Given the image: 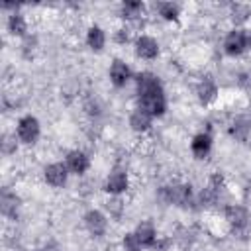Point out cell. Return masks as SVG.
Here are the masks:
<instances>
[{
    "label": "cell",
    "mask_w": 251,
    "mask_h": 251,
    "mask_svg": "<svg viewBox=\"0 0 251 251\" xmlns=\"http://www.w3.org/2000/svg\"><path fill=\"white\" fill-rule=\"evenodd\" d=\"M86 45L92 51H102L104 45H106V33H104V29L98 27V25H90L88 31H86Z\"/></svg>",
    "instance_id": "obj_16"
},
{
    "label": "cell",
    "mask_w": 251,
    "mask_h": 251,
    "mask_svg": "<svg viewBox=\"0 0 251 251\" xmlns=\"http://www.w3.org/2000/svg\"><path fill=\"white\" fill-rule=\"evenodd\" d=\"M18 141L20 139H16V133L14 135H4V141H2V151H4V155H12V153H16L18 151Z\"/></svg>",
    "instance_id": "obj_22"
},
{
    "label": "cell",
    "mask_w": 251,
    "mask_h": 251,
    "mask_svg": "<svg viewBox=\"0 0 251 251\" xmlns=\"http://www.w3.org/2000/svg\"><path fill=\"white\" fill-rule=\"evenodd\" d=\"M108 76H110V82H112L114 86L122 88V86H126V84L129 82V78H131V69H129V65H127L126 61L116 59V61H112V65H110Z\"/></svg>",
    "instance_id": "obj_9"
},
{
    "label": "cell",
    "mask_w": 251,
    "mask_h": 251,
    "mask_svg": "<svg viewBox=\"0 0 251 251\" xmlns=\"http://www.w3.org/2000/svg\"><path fill=\"white\" fill-rule=\"evenodd\" d=\"M151 116L147 112H143L141 108H135L131 114H129V127L137 133H145L149 127H151Z\"/></svg>",
    "instance_id": "obj_14"
},
{
    "label": "cell",
    "mask_w": 251,
    "mask_h": 251,
    "mask_svg": "<svg viewBox=\"0 0 251 251\" xmlns=\"http://www.w3.org/2000/svg\"><path fill=\"white\" fill-rule=\"evenodd\" d=\"M247 49H251V29H241V27H233L226 39H224V51L229 57H239L241 53H245Z\"/></svg>",
    "instance_id": "obj_1"
},
{
    "label": "cell",
    "mask_w": 251,
    "mask_h": 251,
    "mask_svg": "<svg viewBox=\"0 0 251 251\" xmlns=\"http://www.w3.org/2000/svg\"><path fill=\"white\" fill-rule=\"evenodd\" d=\"M124 208H126V204H124V200L120 196H110L106 200V210L110 212V216H122Z\"/></svg>",
    "instance_id": "obj_20"
},
{
    "label": "cell",
    "mask_w": 251,
    "mask_h": 251,
    "mask_svg": "<svg viewBox=\"0 0 251 251\" xmlns=\"http://www.w3.org/2000/svg\"><path fill=\"white\" fill-rule=\"evenodd\" d=\"M39 251H57V247H53V245H43Z\"/></svg>",
    "instance_id": "obj_24"
},
{
    "label": "cell",
    "mask_w": 251,
    "mask_h": 251,
    "mask_svg": "<svg viewBox=\"0 0 251 251\" xmlns=\"http://www.w3.org/2000/svg\"><path fill=\"white\" fill-rule=\"evenodd\" d=\"M190 151H192L194 159H206L212 151V135L208 131L196 133L190 141Z\"/></svg>",
    "instance_id": "obj_11"
},
{
    "label": "cell",
    "mask_w": 251,
    "mask_h": 251,
    "mask_svg": "<svg viewBox=\"0 0 251 251\" xmlns=\"http://www.w3.org/2000/svg\"><path fill=\"white\" fill-rule=\"evenodd\" d=\"M122 247H124V251H141V243L137 241V237H135L133 231L124 235V239H122Z\"/></svg>",
    "instance_id": "obj_21"
},
{
    "label": "cell",
    "mask_w": 251,
    "mask_h": 251,
    "mask_svg": "<svg viewBox=\"0 0 251 251\" xmlns=\"http://www.w3.org/2000/svg\"><path fill=\"white\" fill-rule=\"evenodd\" d=\"M143 8H145V6H143L141 2L127 0V2H124V4H122V16H124V18H127V20H137V18H141Z\"/></svg>",
    "instance_id": "obj_19"
},
{
    "label": "cell",
    "mask_w": 251,
    "mask_h": 251,
    "mask_svg": "<svg viewBox=\"0 0 251 251\" xmlns=\"http://www.w3.org/2000/svg\"><path fill=\"white\" fill-rule=\"evenodd\" d=\"M43 178L49 186L53 188H61L67 184V178H69V169L65 163H49L45 169H43Z\"/></svg>",
    "instance_id": "obj_6"
},
{
    "label": "cell",
    "mask_w": 251,
    "mask_h": 251,
    "mask_svg": "<svg viewBox=\"0 0 251 251\" xmlns=\"http://www.w3.org/2000/svg\"><path fill=\"white\" fill-rule=\"evenodd\" d=\"M129 37H131V29H129L127 25H122V27H118V29L114 31V39H116V43H120V45H126V43L129 41Z\"/></svg>",
    "instance_id": "obj_23"
},
{
    "label": "cell",
    "mask_w": 251,
    "mask_h": 251,
    "mask_svg": "<svg viewBox=\"0 0 251 251\" xmlns=\"http://www.w3.org/2000/svg\"><path fill=\"white\" fill-rule=\"evenodd\" d=\"M84 226L94 237H100L108 229V220L100 210H90L84 214Z\"/></svg>",
    "instance_id": "obj_10"
},
{
    "label": "cell",
    "mask_w": 251,
    "mask_h": 251,
    "mask_svg": "<svg viewBox=\"0 0 251 251\" xmlns=\"http://www.w3.org/2000/svg\"><path fill=\"white\" fill-rule=\"evenodd\" d=\"M224 218H226V222H227L229 226H233V227H243V226L247 224V220H249V214H247V210H245L243 206L229 204V206H226V210H224Z\"/></svg>",
    "instance_id": "obj_13"
},
{
    "label": "cell",
    "mask_w": 251,
    "mask_h": 251,
    "mask_svg": "<svg viewBox=\"0 0 251 251\" xmlns=\"http://www.w3.org/2000/svg\"><path fill=\"white\" fill-rule=\"evenodd\" d=\"M163 198L175 206H188L192 202V186L186 182H171L163 188Z\"/></svg>",
    "instance_id": "obj_3"
},
{
    "label": "cell",
    "mask_w": 251,
    "mask_h": 251,
    "mask_svg": "<svg viewBox=\"0 0 251 251\" xmlns=\"http://www.w3.org/2000/svg\"><path fill=\"white\" fill-rule=\"evenodd\" d=\"M196 96L200 100V104H212L216 98H218V86L212 82V80H202L196 88Z\"/></svg>",
    "instance_id": "obj_17"
},
{
    "label": "cell",
    "mask_w": 251,
    "mask_h": 251,
    "mask_svg": "<svg viewBox=\"0 0 251 251\" xmlns=\"http://www.w3.org/2000/svg\"><path fill=\"white\" fill-rule=\"evenodd\" d=\"M133 233H135L137 241L141 243V247H155V243H157V229H155L153 224L139 222L135 226V231Z\"/></svg>",
    "instance_id": "obj_12"
},
{
    "label": "cell",
    "mask_w": 251,
    "mask_h": 251,
    "mask_svg": "<svg viewBox=\"0 0 251 251\" xmlns=\"http://www.w3.org/2000/svg\"><path fill=\"white\" fill-rule=\"evenodd\" d=\"M135 55L145 61H153L159 55V43L151 35H137L135 37Z\"/></svg>",
    "instance_id": "obj_8"
},
{
    "label": "cell",
    "mask_w": 251,
    "mask_h": 251,
    "mask_svg": "<svg viewBox=\"0 0 251 251\" xmlns=\"http://www.w3.org/2000/svg\"><path fill=\"white\" fill-rule=\"evenodd\" d=\"M39 133H41V126H39V120L35 116H24L18 120L16 135L22 143H25V145L35 143L39 139Z\"/></svg>",
    "instance_id": "obj_2"
},
{
    "label": "cell",
    "mask_w": 251,
    "mask_h": 251,
    "mask_svg": "<svg viewBox=\"0 0 251 251\" xmlns=\"http://www.w3.org/2000/svg\"><path fill=\"white\" fill-rule=\"evenodd\" d=\"M137 108L147 112L151 118H161L165 114V110H167L165 90L163 92H155V94H147V96H139L137 98Z\"/></svg>",
    "instance_id": "obj_5"
},
{
    "label": "cell",
    "mask_w": 251,
    "mask_h": 251,
    "mask_svg": "<svg viewBox=\"0 0 251 251\" xmlns=\"http://www.w3.org/2000/svg\"><path fill=\"white\" fill-rule=\"evenodd\" d=\"M129 188V175L124 167H116L108 173L106 180H104V190L110 196H120Z\"/></svg>",
    "instance_id": "obj_4"
},
{
    "label": "cell",
    "mask_w": 251,
    "mask_h": 251,
    "mask_svg": "<svg viewBox=\"0 0 251 251\" xmlns=\"http://www.w3.org/2000/svg\"><path fill=\"white\" fill-rule=\"evenodd\" d=\"M65 165H67L69 173L80 176V175H84V173L90 169V159H88V155H86L84 151H80V149H73V151L67 153V157H65Z\"/></svg>",
    "instance_id": "obj_7"
},
{
    "label": "cell",
    "mask_w": 251,
    "mask_h": 251,
    "mask_svg": "<svg viewBox=\"0 0 251 251\" xmlns=\"http://www.w3.org/2000/svg\"><path fill=\"white\" fill-rule=\"evenodd\" d=\"M157 12H159V16H161L163 20H167V22H175V20H178V16H180L178 4H173V2H161V4H157Z\"/></svg>",
    "instance_id": "obj_18"
},
{
    "label": "cell",
    "mask_w": 251,
    "mask_h": 251,
    "mask_svg": "<svg viewBox=\"0 0 251 251\" xmlns=\"http://www.w3.org/2000/svg\"><path fill=\"white\" fill-rule=\"evenodd\" d=\"M6 27H8V31H10L14 37H24L25 31H27V20H25L24 14H20V12H12V14L8 16Z\"/></svg>",
    "instance_id": "obj_15"
}]
</instances>
